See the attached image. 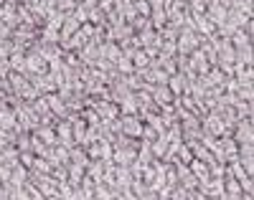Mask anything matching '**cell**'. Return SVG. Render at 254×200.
<instances>
[{
  "instance_id": "cell-1",
  "label": "cell",
  "mask_w": 254,
  "mask_h": 200,
  "mask_svg": "<svg viewBox=\"0 0 254 200\" xmlns=\"http://www.w3.org/2000/svg\"><path fill=\"white\" fill-rule=\"evenodd\" d=\"M142 129H145V124H142V119L137 114H122L120 117V132H122V135H127L130 140H140L142 137Z\"/></svg>"
},
{
  "instance_id": "cell-2",
  "label": "cell",
  "mask_w": 254,
  "mask_h": 200,
  "mask_svg": "<svg viewBox=\"0 0 254 200\" xmlns=\"http://www.w3.org/2000/svg\"><path fill=\"white\" fill-rule=\"evenodd\" d=\"M203 15H206V18H208L216 28H221V26L226 23V20H229V5H226V3H221V0H211Z\"/></svg>"
},
{
  "instance_id": "cell-3",
  "label": "cell",
  "mask_w": 254,
  "mask_h": 200,
  "mask_svg": "<svg viewBox=\"0 0 254 200\" xmlns=\"http://www.w3.org/2000/svg\"><path fill=\"white\" fill-rule=\"evenodd\" d=\"M81 28V23H79V20L69 13L66 18H64V26H61V41H66V38H71L76 31Z\"/></svg>"
},
{
  "instance_id": "cell-4",
  "label": "cell",
  "mask_w": 254,
  "mask_h": 200,
  "mask_svg": "<svg viewBox=\"0 0 254 200\" xmlns=\"http://www.w3.org/2000/svg\"><path fill=\"white\" fill-rule=\"evenodd\" d=\"M115 3H117V0H99L97 8H99V10H104V13H110V10L115 8Z\"/></svg>"
},
{
  "instance_id": "cell-5",
  "label": "cell",
  "mask_w": 254,
  "mask_h": 200,
  "mask_svg": "<svg viewBox=\"0 0 254 200\" xmlns=\"http://www.w3.org/2000/svg\"><path fill=\"white\" fill-rule=\"evenodd\" d=\"M79 5H84V8H97V3L99 0H76Z\"/></svg>"
},
{
  "instance_id": "cell-6",
  "label": "cell",
  "mask_w": 254,
  "mask_h": 200,
  "mask_svg": "<svg viewBox=\"0 0 254 200\" xmlns=\"http://www.w3.org/2000/svg\"><path fill=\"white\" fill-rule=\"evenodd\" d=\"M208 3H211V0H208Z\"/></svg>"
}]
</instances>
